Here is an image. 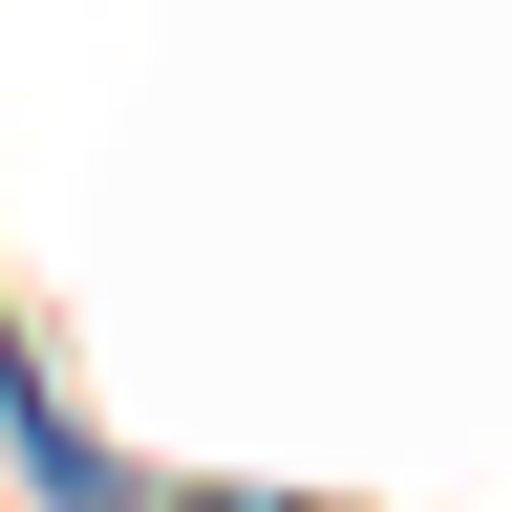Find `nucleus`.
Listing matches in <instances>:
<instances>
[{
    "instance_id": "nucleus-1",
    "label": "nucleus",
    "mask_w": 512,
    "mask_h": 512,
    "mask_svg": "<svg viewBox=\"0 0 512 512\" xmlns=\"http://www.w3.org/2000/svg\"><path fill=\"white\" fill-rule=\"evenodd\" d=\"M192 512H214V491H192Z\"/></svg>"
}]
</instances>
